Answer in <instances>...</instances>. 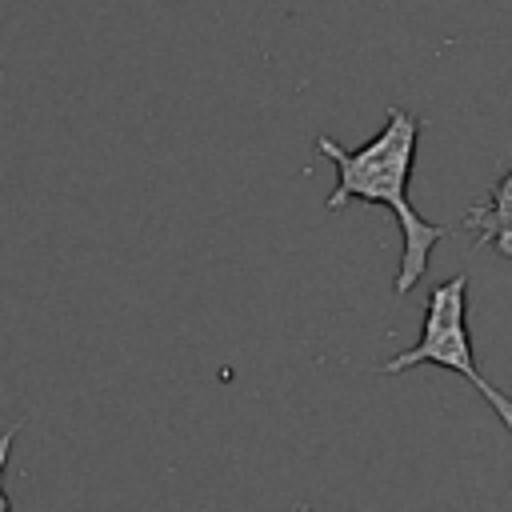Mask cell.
<instances>
[{"instance_id": "obj_1", "label": "cell", "mask_w": 512, "mask_h": 512, "mask_svg": "<svg viewBox=\"0 0 512 512\" xmlns=\"http://www.w3.org/2000/svg\"><path fill=\"white\" fill-rule=\"evenodd\" d=\"M416 140H420V116L408 112V108H388L384 128L360 148H344L332 136H316V152L336 164V188L328 192L324 208L340 212L352 200H364V204H384L396 216L400 236H404L400 268L392 276V292L396 296L412 292L424 280L432 248L448 236L444 224L424 220L408 200V180H412V164H416Z\"/></svg>"}, {"instance_id": "obj_2", "label": "cell", "mask_w": 512, "mask_h": 512, "mask_svg": "<svg viewBox=\"0 0 512 512\" xmlns=\"http://www.w3.org/2000/svg\"><path fill=\"white\" fill-rule=\"evenodd\" d=\"M420 364H436V368H448L456 376H464L484 400L488 408L500 416V424L512 432V396L500 392L496 384L484 380V372L476 368V356H472V336H468V276L456 272L440 284L428 288V300H424V324H420V340L408 348V352H396L388 360H380V376H396V372H408V368H420Z\"/></svg>"}, {"instance_id": "obj_3", "label": "cell", "mask_w": 512, "mask_h": 512, "mask_svg": "<svg viewBox=\"0 0 512 512\" xmlns=\"http://www.w3.org/2000/svg\"><path fill=\"white\" fill-rule=\"evenodd\" d=\"M460 228L472 232L476 248H496L500 256L512 260V168L488 188L484 200H476L464 212Z\"/></svg>"}, {"instance_id": "obj_4", "label": "cell", "mask_w": 512, "mask_h": 512, "mask_svg": "<svg viewBox=\"0 0 512 512\" xmlns=\"http://www.w3.org/2000/svg\"><path fill=\"white\" fill-rule=\"evenodd\" d=\"M20 428H24V420H16V424H8V428L0 432V512H12V496H8V488H4V468H8V456H12V444H16Z\"/></svg>"}]
</instances>
